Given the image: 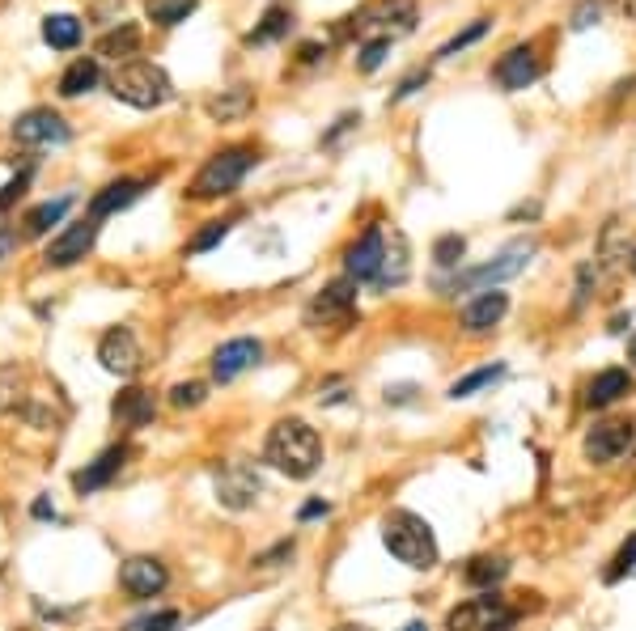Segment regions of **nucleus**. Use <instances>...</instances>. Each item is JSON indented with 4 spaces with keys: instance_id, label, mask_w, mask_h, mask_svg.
Listing matches in <instances>:
<instances>
[{
    "instance_id": "20e7f679",
    "label": "nucleus",
    "mask_w": 636,
    "mask_h": 631,
    "mask_svg": "<svg viewBox=\"0 0 636 631\" xmlns=\"http://www.w3.org/2000/svg\"><path fill=\"white\" fill-rule=\"evenodd\" d=\"M251 166H255V149H246V144L212 153L200 166V174L191 178V200H217V195H229L246 174H251Z\"/></svg>"
},
{
    "instance_id": "ea45409f",
    "label": "nucleus",
    "mask_w": 636,
    "mask_h": 631,
    "mask_svg": "<svg viewBox=\"0 0 636 631\" xmlns=\"http://www.w3.org/2000/svg\"><path fill=\"white\" fill-rule=\"evenodd\" d=\"M170 403L174 407H200L204 403V386L200 382H179L170 390Z\"/></svg>"
},
{
    "instance_id": "2eb2a0df",
    "label": "nucleus",
    "mask_w": 636,
    "mask_h": 631,
    "mask_svg": "<svg viewBox=\"0 0 636 631\" xmlns=\"http://www.w3.org/2000/svg\"><path fill=\"white\" fill-rule=\"evenodd\" d=\"M539 56H535V47H514V51H505V56L497 60V68H492V77H497L501 89H509V94H518V89L526 85H535L539 81Z\"/></svg>"
},
{
    "instance_id": "09e8293b",
    "label": "nucleus",
    "mask_w": 636,
    "mask_h": 631,
    "mask_svg": "<svg viewBox=\"0 0 636 631\" xmlns=\"http://www.w3.org/2000/svg\"><path fill=\"white\" fill-rule=\"evenodd\" d=\"M509 627H514V615H505V619H497V623H492L488 631H509Z\"/></svg>"
},
{
    "instance_id": "79ce46f5",
    "label": "nucleus",
    "mask_w": 636,
    "mask_h": 631,
    "mask_svg": "<svg viewBox=\"0 0 636 631\" xmlns=\"http://www.w3.org/2000/svg\"><path fill=\"white\" fill-rule=\"evenodd\" d=\"M26 178H30V174H17L9 187H0V212H5V208H13V200L26 191Z\"/></svg>"
},
{
    "instance_id": "603ef678",
    "label": "nucleus",
    "mask_w": 636,
    "mask_h": 631,
    "mask_svg": "<svg viewBox=\"0 0 636 631\" xmlns=\"http://www.w3.org/2000/svg\"><path fill=\"white\" fill-rule=\"evenodd\" d=\"M628 360L636 365V331H632V339H628Z\"/></svg>"
},
{
    "instance_id": "49530a36",
    "label": "nucleus",
    "mask_w": 636,
    "mask_h": 631,
    "mask_svg": "<svg viewBox=\"0 0 636 631\" xmlns=\"http://www.w3.org/2000/svg\"><path fill=\"white\" fill-rule=\"evenodd\" d=\"M30 513H34V517H43V521H47V517H51V521H56V517H60V513H56V509H51V504H47V500H34V509H30Z\"/></svg>"
},
{
    "instance_id": "473e14b6",
    "label": "nucleus",
    "mask_w": 636,
    "mask_h": 631,
    "mask_svg": "<svg viewBox=\"0 0 636 631\" xmlns=\"http://www.w3.org/2000/svg\"><path fill=\"white\" fill-rule=\"evenodd\" d=\"M225 233H229V221H208V225L196 233V238L187 242V250H191V255H204V250H212V246L225 242Z\"/></svg>"
},
{
    "instance_id": "423d86ee",
    "label": "nucleus",
    "mask_w": 636,
    "mask_h": 631,
    "mask_svg": "<svg viewBox=\"0 0 636 631\" xmlns=\"http://www.w3.org/2000/svg\"><path fill=\"white\" fill-rule=\"evenodd\" d=\"M263 492V479L255 466L246 462H225L217 471V500L225 504V509H251V504L259 500Z\"/></svg>"
},
{
    "instance_id": "cd10ccee",
    "label": "nucleus",
    "mask_w": 636,
    "mask_h": 631,
    "mask_svg": "<svg viewBox=\"0 0 636 631\" xmlns=\"http://www.w3.org/2000/svg\"><path fill=\"white\" fill-rule=\"evenodd\" d=\"M68 204H73V200H47V204H39V208H30V212H26V233H30V238H43L51 225L64 221Z\"/></svg>"
},
{
    "instance_id": "4be33fe9",
    "label": "nucleus",
    "mask_w": 636,
    "mask_h": 631,
    "mask_svg": "<svg viewBox=\"0 0 636 631\" xmlns=\"http://www.w3.org/2000/svg\"><path fill=\"white\" fill-rule=\"evenodd\" d=\"M628 390H632V373H628V369H603V373H598L594 382H590L586 403L603 411V407H611V403H620Z\"/></svg>"
},
{
    "instance_id": "bb28decb",
    "label": "nucleus",
    "mask_w": 636,
    "mask_h": 631,
    "mask_svg": "<svg viewBox=\"0 0 636 631\" xmlns=\"http://www.w3.org/2000/svg\"><path fill=\"white\" fill-rule=\"evenodd\" d=\"M43 39H47L51 47H60V51L77 47V43H81V22H77L73 13H51L47 22H43Z\"/></svg>"
},
{
    "instance_id": "4468645a",
    "label": "nucleus",
    "mask_w": 636,
    "mask_h": 631,
    "mask_svg": "<svg viewBox=\"0 0 636 631\" xmlns=\"http://www.w3.org/2000/svg\"><path fill=\"white\" fill-rule=\"evenodd\" d=\"M128 458H132V449L128 445H111V449H102V454L94 458V462H85L81 471L73 475V488L81 492V496H90V492H102L106 483H111L123 466H128Z\"/></svg>"
},
{
    "instance_id": "58836bf2",
    "label": "nucleus",
    "mask_w": 636,
    "mask_h": 631,
    "mask_svg": "<svg viewBox=\"0 0 636 631\" xmlns=\"http://www.w3.org/2000/svg\"><path fill=\"white\" fill-rule=\"evenodd\" d=\"M17 403H22V394H17V373L5 369V373H0V416L17 411Z\"/></svg>"
},
{
    "instance_id": "1a4fd4ad",
    "label": "nucleus",
    "mask_w": 636,
    "mask_h": 631,
    "mask_svg": "<svg viewBox=\"0 0 636 631\" xmlns=\"http://www.w3.org/2000/svg\"><path fill=\"white\" fill-rule=\"evenodd\" d=\"M509 610H505V598L501 593H484V598H467V602H458L450 615H446V631H488L497 619H505Z\"/></svg>"
},
{
    "instance_id": "aec40b11",
    "label": "nucleus",
    "mask_w": 636,
    "mask_h": 631,
    "mask_svg": "<svg viewBox=\"0 0 636 631\" xmlns=\"http://www.w3.org/2000/svg\"><path fill=\"white\" fill-rule=\"evenodd\" d=\"M140 195H145V183H140V178H119V183H106L90 200V216H94V221H102V216L123 212L128 204H136Z\"/></svg>"
},
{
    "instance_id": "a19ab883",
    "label": "nucleus",
    "mask_w": 636,
    "mask_h": 631,
    "mask_svg": "<svg viewBox=\"0 0 636 631\" xmlns=\"http://www.w3.org/2000/svg\"><path fill=\"white\" fill-rule=\"evenodd\" d=\"M594 22H598V5H594V0H581V5L573 9V30H586Z\"/></svg>"
},
{
    "instance_id": "c85d7f7f",
    "label": "nucleus",
    "mask_w": 636,
    "mask_h": 631,
    "mask_svg": "<svg viewBox=\"0 0 636 631\" xmlns=\"http://www.w3.org/2000/svg\"><path fill=\"white\" fill-rule=\"evenodd\" d=\"M501 377H505V365H484V369H475V373H467V377H458V382L450 386V399H471L475 390L501 382Z\"/></svg>"
},
{
    "instance_id": "2f4dec72",
    "label": "nucleus",
    "mask_w": 636,
    "mask_h": 631,
    "mask_svg": "<svg viewBox=\"0 0 636 631\" xmlns=\"http://www.w3.org/2000/svg\"><path fill=\"white\" fill-rule=\"evenodd\" d=\"M603 259H607V263L636 259V250L628 246V238H624V225H620V221H611V225L603 229Z\"/></svg>"
},
{
    "instance_id": "f257e3e1",
    "label": "nucleus",
    "mask_w": 636,
    "mask_h": 631,
    "mask_svg": "<svg viewBox=\"0 0 636 631\" xmlns=\"http://www.w3.org/2000/svg\"><path fill=\"white\" fill-rule=\"evenodd\" d=\"M263 458H268L280 475L289 479H310L323 462V441L306 420H280L268 432V445H263Z\"/></svg>"
},
{
    "instance_id": "f8f14e48",
    "label": "nucleus",
    "mask_w": 636,
    "mask_h": 631,
    "mask_svg": "<svg viewBox=\"0 0 636 631\" xmlns=\"http://www.w3.org/2000/svg\"><path fill=\"white\" fill-rule=\"evenodd\" d=\"M344 267H348V276L352 280H374L382 276V267H386V233L374 225V229H365V238L357 246H348V255H344Z\"/></svg>"
},
{
    "instance_id": "37998d69",
    "label": "nucleus",
    "mask_w": 636,
    "mask_h": 631,
    "mask_svg": "<svg viewBox=\"0 0 636 631\" xmlns=\"http://www.w3.org/2000/svg\"><path fill=\"white\" fill-rule=\"evenodd\" d=\"M424 81H429V72H424V68H420V72H412V77H403V85L395 89V102H403L408 94H416V89H420Z\"/></svg>"
},
{
    "instance_id": "c03bdc74",
    "label": "nucleus",
    "mask_w": 636,
    "mask_h": 631,
    "mask_svg": "<svg viewBox=\"0 0 636 631\" xmlns=\"http://www.w3.org/2000/svg\"><path fill=\"white\" fill-rule=\"evenodd\" d=\"M327 513H331L327 500H310V504H302V509H297V521H314V517H327Z\"/></svg>"
},
{
    "instance_id": "e433bc0d",
    "label": "nucleus",
    "mask_w": 636,
    "mask_h": 631,
    "mask_svg": "<svg viewBox=\"0 0 636 631\" xmlns=\"http://www.w3.org/2000/svg\"><path fill=\"white\" fill-rule=\"evenodd\" d=\"M636 568V534L628 538V543L615 551V560H611V568H607V581H620L624 572H632Z\"/></svg>"
},
{
    "instance_id": "f704fd0d",
    "label": "nucleus",
    "mask_w": 636,
    "mask_h": 631,
    "mask_svg": "<svg viewBox=\"0 0 636 631\" xmlns=\"http://www.w3.org/2000/svg\"><path fill=\"white\" fill-rule=\"evenodd\" d=\"M484 34H488V17H480V22H471L467 30H458V34H454V39H450L446 47H441V51H437V56H458V51H463V47H471L475 39H484Z\"/></svg>"
},
{
    "instance_id": "dca6fc26",
    "label": "nucleus",
    "mask_w": 636,
    "mask_h": 631,
    "mask_svg": "<svg viewBox=\"0 0 636 631\" xmlns=\"http://www.w3.org/2000/svg\"><path fill=\"white\" fill-rule=\"evenodd\" d=\"M505 314H509V297L501 293V288H488V293H475V297L463 305L458 322H463L467 335H484V331L497 327Z\"/></svg>"
},
{
    "instance_id": "b1692460",
    "label": "nucleus",
    "mask_w": 636,
    "mask_h": 631,
    "mask_svg": "<svg viewBox=\"0 0 636 631\" xmlns=\"http://www.w3.org/2000/svg\"><path fill=\"white\" fill-rule=\"evenodd\" d=\"M98 85V60L94 56H81L64 68V77H60V94L64 98H81V94H90V89Z\"/></svg>"
},
{
    "instance_id": "393cba45",
    "label": "nucleus",
    "mask_w": 636,
    "mask_h": 631,
    "mask_svg": "<svg viewBox=\"0 0 636 631\" xmlns=\"http://www.w3.org/2000/svg\"><path fill=\"white\" fill-rule=\"evenodd\" d=\"M463 576H467V585H475V589H492V585H501L509 576V560H505V555H475Z\"/></svg>"
},
{
    "instance_id": "c756f323",
    "label": "nucleus",
    "mask_w": 636,
    "mask_h": 631,
    "mask_svg": "<svg viewBox=\"0 0 636 631\" xmlns=\"http://www.w3.org/2000/svg\"><path fill=\"white\" fill-rule=\"evenodd\" d=\"M196 13V0H149V17L157 26H179Z\"/></svg>"
},
{
    "instance_id": "864d4df0",
    "label": "nucleus",
    "mask_w": 636,
    "mask_h": 631,
    "mask_svg": "<svg viewBox=\"0 0 636 631\" xmlns=\"http://www.w3.org/2000/svg\"><path fill=\"white\" fill-rule=\"evenodd\" d=\"M632 267H636V259H632Z\"/></svg>"
},
{
    "instance_id": "9b49d317",
    "label": "nucleus",
    "mask_w": 636,
    "mask_h": 631,
    "mask_svg": "<svg viewBox=\"0 0 636 631\" xmlns=\"http://www.w3.org/2000/svg\"><path fill=\"white\" fill-rule=\"evenodd\" d=\"M98 360H102L106 373L136 377V369H140V344H136V335H132L128 327H111V331L102 335V344H98Z\"/></svg>"
},
{
    "instance_id": "a211bd4d",
    "label": "nucleus",
    "mask_w": 636,
    "mask_h": 631,
    "mask_svg": "<svg viewBox=\"0 0 636 631\" xmlns=\"http://www.w3.org/2000/svg\"><path fill=\"white\" fill-rule=\"evenodd\" d=\"M13 140H22V144H64L68 140V123L56 111L39 106V111H26L22 119L13 123Z\"/></svg>"
},
{
    "instance_id": "5701e85b",
    "label": "nucleus",
    "mask_w": 636,
    "mask_h": 631,
    "mask_svg": "<svg viewBox=\"0 0 636 631\" xmlns=\"http://www.w3.org/2000/svg\"><path fill=\"white\" fill-rule=\"evenodd\" d=\"M255 106V94L251 89H242V85H234V89H221V94H212L208 102H204V111L217 119V123H234V119H242L246 111Z\"/></svg>"
},
{
    "instance_id": "6ab92c4d",
    "label": "nucleus",
    "mask_w": 636,
    "mask_h": 631,
    "mask_svg": "<svg viewBox=\"0 0 636 631\" xmlns=\"http://www.w3.org/2000/svg\"><path fill=\"white\" fill-rule=\"evenodd\" d=\"M111 416L123 424V428H145V424H153V416H157V399L149 390H140V386H128L119 394V399L111 403Z\"/></svg>"
},
{
    "instance_id": "c9c22d12",
    "label": "nucleus",
    "mask_w": 636,
    "mask_h": 631,
    "mask_svg": "<svg viewBox=\"0 0 636 631\" xmlns=\"http://www.w3.org/2000/svg\"><path fill=\"white\" fill-rule=\"evenodd\" d=\"M386 51H391V39H369L365 47H361V56H357V68L361 72H374V68H382V60H386Z\"/></svg>"
},
{
    "instance_id": "4c0bfd02",
    "label": "nucleus",
    "mask_w": 636,
    "mask_h": 631,
    "mask_svg": "<svg viewBox=\"0 0 636 631\" xmlns=\"http://www.w3.org/2000/svg\"><path fill=\"white\" fill-rule=\"evenodd\" d=\"M179 619H183L179 610H157V615H149V619H136L132 631H174Z\"/></svg>"
},
{
    "instance_id": "f3484780",
    "label": "nucleus",
    "mask_w": 636,
    "mask_h": 631,
    "mask_svg": "<svg viewBox=\"0 0 636 631\" xmlns=\"http://www.w3.org/2000/svg\"><path fill=\"white\" fill-rule=\"evenodd\" d=\"M259 356H263V344L259 339H229V344H221L217 352H212V377L217 382H234L238 373H246L251 365H259Z\"/></svg>"
},
{
    "instance_id": "3c124183",
    "label": "nucleus",
    "mask_w": 636,
    "mask_h": 631,
    "mask_svg": "<svg viewBox=\"0 0 636 631\" xmlns=\"http://www.w3.org/2000/svg\"><path fill=\"white\" fill-rule=\"evenodd\" d=\"M335 631H374V627H365V623H340Z\"/></svg>"
},
{
    "instance_id": "de8ad7c7",
    "label": "nucleus",
    "mask_w": 636,
    "mask_h": 631,
    "mask_svg": "<svg viewBox=\"0 0 636 631\" xmlns=\"http://www.w3.org/2000/svg\"><path fill=\"white\" fill-rule=\"evenodd\" d=\"M615 5H620L624 17H632V22H636V0H615Z\"/></svg>"
},
{
    "instance_id": "6e6552de",
    "label": "nucleus",
    "mask_w": 636,
    "mask_h": 631,
    "mask_svg": "<svg viewBox=\"0 0 636 631\" xmlns=\"http://www.w3.org/2000/svg\"><path fill=\"white\" fill-rule=\"evenodd\" d=\"M632 437H636V424L632 420H603V424H594L586 432V458L598 462V466H607L620 454H628Z\"/></svg>"
},
{
    "instance_id": "9d476101",
    "label": "nucleus",
    "mask_w": 636,
    "mask_h": 631,
    "mask_svg": "<svg viewBox=\"0 0 636 631\" xmlns=\"http://www.w3.org/2000/svg\"><path fill=\"white\" fill-rule=\"evenodd\" d=\"M166 564L153 560V555H132V560H123L119 568V589L128 593V598H153V593L166 589Z\"/></svg>"
},
{
    "instance_id": "a878e982",
    "label": "nucleus",
    "mask_w": 636,
    "mask_h": 631,
    "mask_svg": "<svg viewBox=\"0 0 636 631\" xmlns=\"http://www.w3.org/2000/svg\"><path fill=\"white\" fill-rule=\"evenodd\" d=\"M136 47H140V30L132 22H123L119 30H111V34H102V39H98V56L128 64L136 56Z\"/></svg>"
},
{
    "instance_id": "412c9836",
    "label": "nucleus",
    "mask_w": 636,
    "mask_h": 631,
    "mask_svg": "<svg viewBox=\"0 0 636 631\" xmlns=\"http://www.w3.org/2000/svg\"><path fill=\"white\" fill-rule=\"evenodd\" d=\"M361 26H386L391 34H412L416 30V0H382L365 13Z\"/></svg>"
},
{
    "instance_id": "7c9ffc66",
    "label": "nucleus",
    "mask_w": 636,
    "mask_h": 631,
    "mask_svg": "<svg viewBox=\"0 0 636 631\" xmlns=\"http://www.w3.org/2000/svg\"><path fill=\"white\" fill-rule=\"evenodd\" d=\"M293 17L289 9H268L263 13V26H255L251 34H246V43H268V39H280V34H289Z\"/></svg>"
},
{
    "instance_id": "39448f33",
    "label": "nucleus",
    "mask_w": 636,
    "mask_h": 631,
    "mask_svg": "<svg viewBox=\"0 0 636 631\" xmlns=\"http://www.w3.org/2000/svg\"><path fill=\"white\" fill-rule=\"evenodd\" d=\"M535 259V242L522 238V242H509L505 250L492 263L484 267H471V272H458L454 284H450V293H488L492 284H501V280H514L518 272H526V263Z\"/></svg>"
},
{
    "instance_id": "72a5a7b5",
    "label": "nucleus",
    "mask_w": 636,
    "mask_h": 631,
    "mask_svg": "<svg viewBox=\"0 0 636 631\" xmlns=\"http://www.w3.org/2000/svg\"><path fill=\"white\" fill-rule=\"evenodd\" d=\"M463 255H467V242L458 238V233H446V238L433 242V259L441 267H458V259H463Z\"/></svg>"
},
{
    "instance_id": "ddd939ff",
    "label": "nucleus",
    "mask_w": 636,
    "mask_h": 631,
    "mask_svg": "<svg viewBox=\"0 0 636 631\" xmlns=\"http://www.w3.org/2000/svg\"><path fill=\"white\" fill-rule=\"evenodd\" d=\"M352 305H357V280H352V276L331 280L323 293L306 305V322H310V327H318V322H331V318H348Z\"/></svg>"
},
{
    "instance_id": "0eeeda50",
    "label": "nucleus",
    "mask_w": 636,
    "mask_h": 631,
    "mask_svg": "<svg viewBox=\"0 0 636 631\" xmlns=\"http://www.w3.org/2000/svg\"><path fill=\"white\" fill-rule=\"evenodd\" d=\"M94 238H98V221L94 216H85V221H73L64 233H56L51 238V246H47V267H73V263H81L85 255L94 250Z\"/></svg>"
},
{
    "instance_id": "7ed1b4c3",
    "label": "nucleus",
    "mask_w": 636,
    "mask_h": 631,
    "mask_svg": "<svg viewBox=\"0 0 636 631\" xmlns=\"http://www.w3.org/2000/svg\"><path fill=\"white\" fill-rule=\"evenodd\" d=\"M111 94L119 102H128L136 106V111H153V106H162L174 89H170V77L157 64L149 60H128V64H119L115 68V77H111Z\"/></svg>"
},
{
    "instance_id": "a18cd8bd",
    "label": "nucleus",
    "mask_w": 636,
    "mask_h": 631,
    "mask_svg": "<svg viewBox=\"0 0 636 631\" xmlns=\"http://www.w3.org/2000/svg\"><path fill=\"white\" fill-rule=\"evenodd\" d=\"M13 246H17V233L13 229H0V259H5Z\"/></svg>"
},
{
    "instance_id": "8fccbe9b",
    "label": "nucleus",
    "mask_w": 636,
    "mask_h": 631,
    "mask_svg": "<svg viewBox=\"0 0 636 631\" xmlns=\"http://www.w3.org/2000/svg\"><path fill=\"white\" fill-rule=\"evenodd\" d=\"M399 631H429V623H420V619H412V623H403Z\"/></svg>"
},
{
    "instance_id": "f03ea898",
    "label": "nucleus",
    "mask_w": 636,
    "mask_h": 631,
    "mask_svg": "<svg viewBox=\"0 0 636 631\" xmlns=\"http://www.w3.org/2000/svg\"><path fill=\"white\" fill-rule=\"evenodd\" d=\"M382 543L399 564H408L416 572L437 564V538H433V526L420 513L391 509L382 517Z\"/></svg>"
}]
</instances>
